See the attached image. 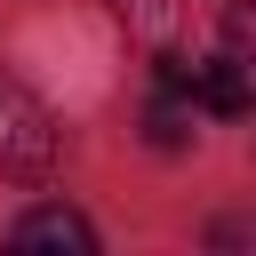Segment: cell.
<instances>
[{
    "label": "cell",
    "instance_id": "cell-3",
    "mask_svg": "<svg viewBox=\"0 0 256 256\" xmlns=\"http://www.w3.org/2000/svg\"><path fill=\"white\" fill-rule=\"evenodd\" d=\"M0 160H16V168H40L48 160V120L16 88H0Z\"/></svg>",
    "mask_w": 256,
    "mask_h": 256
},
{
    "label": "cell",
    "instance_id": "cell-5",
    "mask_svg": "<svg viewBox=\"0 0 256 256\" xmlns=\"http://www.w3.org/2000/svg\"><path fill=\"white\" fill-rule=\"evenodd\" d=\"M136 24H152V32H160V24H168V0H136Z\"/></svg>",
    "mask_w": 256,
    "mask_h": 256
},
{
    "label": "cell",
    "instance_id": "cell-1",
    "mask_svg": "<svg viewBox=\"0 0 256 256\" xmlns=\"http://www.w3.org/2000/svg\"><path fill=\"white\" fill-rule=\"evenodd\" d=\"M8 248H16V256H96V224H88L80 208H64V200H48V208H32V216H16V232H8Z\"/></svg>",
    "mask_w": 256,
    "mask_h": 256
},
{
    "label": "cell",
    "instance_id": "cell-2",
    "mask_svg": "<svg viewBox=\"0 0 256 256\" xmlns=\"http://www.w3.org/2000/svg\"><path fill=\"white\" fill-rule=\"evenodd\" d=\"M184 96H200V104H208V112H224V120H240V112H248V56H240V48L200 56Z\"/></svg>",
    "mask_w": 256,
    "mask_h": 256
},
{
    "label": "cell",
    "instance_id": "cell-4",
    "mask_svg": "<svg viewBox=\"0 0 256 256\" xmlns=\"http://www.w3.org/2000/svg\"><path fill=\"white\" fill-rule=\"evenodd\" d=\"M144 136H152V144H160V152H176V144H184V136H192V120H184V112H176V104H152V120H144Z\"/></svg>",
    "mask_w": 256,
    "mask_h": 256
}]
</instances>
